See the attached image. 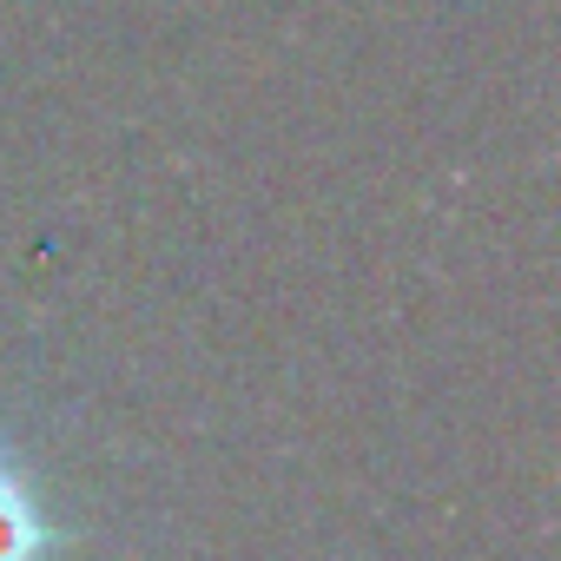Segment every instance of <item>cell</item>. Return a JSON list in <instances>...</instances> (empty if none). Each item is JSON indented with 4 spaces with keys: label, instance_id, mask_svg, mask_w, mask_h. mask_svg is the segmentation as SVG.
I'll use <instances>...</instances> for the list:
<instances>
[{
    "label": "cell",
    "instance_id": "cell-1",
    "mask_svg": "<svg viewBox=\"0 0 561 561\" xmlns=\"http://www.w3.org/2000/svg\"><path fill=\"white\" fill-rule=\"evenodd\" d=\"M54 541H60V535L47 528V515H41L34 489H27V476L0 456V561H47Z\"/></svg>",
    "mask_w": 561,
    "mask_h": 561
}]
</instances>
